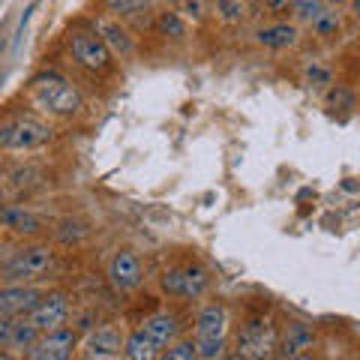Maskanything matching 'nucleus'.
Listing matches in <instances>:
<instances>
[{
    "mask_svg": "<svg viewBox=\"0 0 360 360\" xmlns=\"http://www.w3.org/2000/svg\"><path fill=\"white\" fill-rule=\"evenodd\" d=\"M30 87H33L37 105L54 117H72L84 108V99L78 94V87L58 72H39L30 82Z\"/></svg>",
    "mask_w": 360,
    "mask_h": 360,
    "instance_id": "f257e3e1",
    "label": "nucleus"
},
{
    "mask_svg": "<svg viewBox=\"0 0 360 360\" xmlns=\"http://www.w3.org/2000/svg\"><path fill=\"white\" fill-rule=\"evenodd\" d=\"M225 324H229V315H225L222 303H207V307L198 312V319H195V354L201 360H217L222 354Z\"/></svg>",
    "mask_w": 360,
    "mask_h": 360,
    "instance_id": "f03ea898",
    "label": "nucleus"
},
{
    "mask_svg": "<svg viewBox=\"0 0 360 360\" xmlns=\"http://www.w3.org/2000/svg\"><path fill=\"white\" fill-rule=\"evenodd\" d=\"M54 267V252L49 246H27L0 262V279L6 283H30Z\"/></svg>",
    "mask_w": 360,
    "mask_h": 360,
    "instance_id": "7ed1b4c3",
    "label": "nucleus"
},
{
    "mask_svg": "<svg viewBox=\"0 0 360 360\" xmlns=\"http://www.w3.org/2000/svg\"><path fill=\"white\" fill-rule=\"evenodd\" d=\"M54 139V129L37 117H13L0 123V148L6 150H37Z\"/></svg>",
    "mask_w": 360,
    "mask_h": 360,
    "instance_id": "20e7f679",
    "label": "nucleus"
},
{
    "mask_svg": "<svg viewBox=\"0 0 360 360\" xmlns=\"http://www.w3.org/2000/svg\"><path fill=\"white\" fill-rule=\"evenodd\" d=\"M276 330L267 319H252L246 321L238 333V357L243 360H274L276 354Z\"/></svg>",
    "mask_w": 360,
    "mask_h": 360,
    "instance_id": "39448f33",
    "label": "nucleus"
},
{
    "mask_svg": "<svg viewBox=\"0 0 360 360\" xmlns=\"http://www.w3.org/2000/svg\"><path fill=\"white\" fill-rule=\"evenodd\" d=\"M160 285H162V291H165L168 297L195 300V297H201V295L207 291L210 276H207L205 267L186 264V267H172V270H165L162 279H160Z\"/></svg>",
    "mask_w": 360,
    "mask_h": 360,
    "instance_id": "423d86ee",
    "label": "nucleus"
},
{
    "mask_svg": "<svg viewBox=\"0 0 360 360\" xmlns=\"http://www.w3.org/2000/svg\"><path fill=\"white\" fill-rule=\"evenodd\" d=\"M70 51L72 58L84 66V70L94 72H105L111 70V51L105 49V42L96 37V33H72L70 37Z\"/></svg>",
    "mask_w": 360,
    "mask_h": 360,
    "instance_id": "0eeeda50",
    "label": "nucleus"
},
{
    "mask_svg": "<svg viewBox=\"0 0 360 360\" xmlns=\"http://www.w3.org/2000/svg\"><path fill=\"white\" fill-rule=\"evenodd\" d=\"M66 315H70V300H66V295H60V291H51V295H42V300L25 319L37 328V333H49V330L63 328Z\"/></svg>",
    "mask_w": 360,
    "mask_h": 360,
    "instance_id": "6e6552de",
    "label": "nucleus"
},
{
    "mask_svg": "<svg viewBox=\"0 0 360 360\" xmlns=\"http://www.w3.org/2000/svg\"><path fill=\"white\" fill-rule=\"evenodd\" d=\"M78 345V336L72 330H49V333H39V340L27 348L30 357H60V360H70L72 357V348Z\"/></svg>",
    "mask_w": 360,
    "mask_h": 360,
    "instance_id": "1a4fd4ad",
    "label": "nucleus"
},
{
    "mask_svg": "<svg viewBox=\"0 0 360 360\" xmlns=\"http://www.w3.org/2000/svg\"><path fill=\"white\" fill-rule=\"evenodd\" d=\"M42 300V291L25 285H6L0 288V319H21Z\"/></svg>",
    "mask_w": 360,
    "mask_h": 360,
    "instance_id": "9d476101",
    "label": "nucleus"
},
{
    "mask_svg": "<svg viewBox=\"0 0 360 360\" xmlns=\"http://www.w3.org/2000/svg\"><path fill=\"white\" fill-rule=\"evenodd\" d=\"M108 276H111V283H115L120 291H132V288H139V285L144 283V270H141L139 255L129 252V250L117 252L115 258H111Z\"/></svg>",
    "mask_w": 360,
    "mask_h": 360,
    "instance_id": "9b49d317",
    "label": "nucleus"
},
{
    "mask_svg": "<svg viewBox=\"0 0 360 360\" xmlns=\"http://www.w3.org/2000/svg\"><path fill=\"white\" fill-rule=\"evenodd\" d=\"M39 340L37 328L21 315V319H0V348H27Z\"/></svg>",
    "mask_w": 360,
    "mask_h": 360,
    "instance_id": "f8f14e48",
    "label": "nucleus"
},
{
    "mask_svg": "<svg viewBox=\"0 0 360 360\" xmlns=\"http://www.w3.org/2000/svg\"><path fill=\"white\" fill-rule=\"evenodd\" d=\"M0 229H9L15 234H37V231L45 229V219L37 217L33 210L9 205V207H0Z\"/></svg>",
    "mask_w": 360,
    "mask_h": 360,
    "instance_id": "ddd939ff",
    "label": "nucleus"
},
{
    "mask_svg": "<svg viewBox=\"0 0 360 360\" xmlns=\"http://www.w3.org/2000/svg\"><path fill=\"white\" fill-rule=\"evenodd\" d=\"M96 37L105 42V49L111 54H120V58H129L132 54V39H129V33L123 30L117 21H111V18H96Z\"/></svg>",
    "mask_w": 360,
    "mask_h": 360,
    "instance_id": "4468645a",
    "label": "nucleus"
},
{
    "mask_svg": "<svg viewBox=\"0 0 360 360\" xmlns=\"http://www.w3.org/2000/svg\"><path fill=\"white\" fill-rule=\"evenodd\" d=\"M144 336H150V340L160 345V348H168L172 342H177V336H180V321H177V315H153V319L144 321Z\"/></svg>",
    "mask_w": 360,
    "mask_h": 360,
    "instance_id": "2eb2a0df",
    "label": "nucleus"
},
{
    "mask_svg": "<svg viewBox=\"0 0 360 360\" xmlns=\"http://www.w3.org/2000/svg\"><path fill=\"white\" fill-rule=\"evenodd\" d=\"M312 342H315V330L309 324L295 321V324H288L283 342H276V352H283L285 357H297V354L307 352V348H312Z\"/></svg>",
    "mask_w": 360,
    "mask_h": 360,
    "instance_id": "dca6fc26",
    "label": "nucleus"
},
{
    "mask_svg": "<svg viewBox=\"0 0 360 360\" xmlns=\"http://www.w3.org/2000/svg\"><path fill=\"white\" fill-rule=\"evenodd\" d=\"M120 348H123V336L115 328H99L90 333L84 342V352L90 357H111V354H117Z\"/></svg>",
    "mask_w": 360,
    "mask_h": 360,
    "instance_id": "f3484780",
    "label": "nucleus"
},
{
    "mask_svg": "<svg viewBox=\"0 0 360 360\" xmlns=\"http://www.w3.org/2000/svg\"><path fill=\"white\" fill-rule=\"evenodd\" d=\"M123 354H127V360H156L162 354V348L156 345L150 336H144V330H135L129 333L127 340H123Z\"/></svg>",
    "mask_w": 360,
    "mask_h": 360,
    "instance_id": "a211bd4d",
    "label": "nucleus"
},
{
    "mask_svg": "<svg viewBox=\"0 0 360 360\" xmlns=\"http://www.w3.org/2000/svg\"><path fill=\"white\" fill-rule=\"evenodd\" d=\"M255 37L264 49L279 51V49H288V45L297 42V27L295 25H274V27H262Z\"/></svg>",
    "mask_w": 360,
    "mask_h": 360,
    "instance_id": "6ab92c4d",
    "label": "nucleus"
},
{
    "mask_svg": "<svg viewBox=\"0 0 360 360\" xmlns=\"http://www.w3.org/2000/svg\"><path fill=\"white\" fill-rule=\"evenodd\" d=\"M309 25H312V30L319 33V37L330 39V37H336V33H340V27H342V18H340V13H336V9H328V6H324L321 13L309 21Z\"/></svg>",
    "mask_w": 360,
    "mask_h": 360,
    "instance_id": "aec40b11",
    "label": "nucleus"
},
{
    "mask_svg": "<svg viewBox=\"0 0 360 360\" xmlns=\"http://www.w3.org/2000/svg\"><path fill=\"white\" fill-rule=\"evenodd\" d=\"M156 30L162 33V37H168V39H184L186 37V21L180 18L177 13H160V18H156Z\"/></svg>",
    "mask_w": 360,
    "mask_h": 360,
    "instance_id": "412c9836",
    "label": "nucleus"
},
{
    "mask_svg": "<svg viewBox=\"0 0 360 360\" xmlns=\"http://www.w3.org/2000/svg\"><path fill=\"white\" fill-rule=\"evenodd\" d=\"M108 13L115 15H135V13H144V9H150L153 0H103Z\"/></svg>",
    "mask_w": 360,
    "mask_h": 360,
    "instance_id": "4be33fe9",
    "label": "nucleus"
},
{
    "mask_svg": "<svg viewBox=\"0 0 360 360\" xmlns=\"http://www.w3.org/2000/svg\"><path fill=\"white\" fill-rule=\"evenodd\" d=\"M288 9L295 13L297 21H307V25H309V21L324 9V0H291Z\"/></svg>",
    "mask_w": 360,
    "mask_h": 360,
    "instance_id": "5701e85b",
    "label": "nucleus"
},
{
    "mask_svg": "<svg viewBox=\"0 0 360 360\" xmlns=\"http://www.w3.org/2000/svg\"><path fill=\"white\" fill-rule=\"evenodd\" d=\"M156 360H198L195 354V342H172L165 354H160Z\"/></svg>",
    "mask_w": 360,
    "mask_h": 360,
    "instance_id": "b1692460",
    "label": "nucleus"
},
{
    "mask_svg": "<svg viewBox=\"0 0 360 360\" xmlns=\"http://www.w3.org/2000/svg\"><path fill=\"white\" fill-rule=\"evenodd\" d=\"M328 103H330L333 108H354V94H352V90H348V87L336 84V87H330Z\"/></svg>",
    "mask_w": 360,
    "mask_h": 360,
    "instance_id": "393cba45",
    "label": "nucleus"
},
{
    "mask_svg": "<svg viewBox=\"0 0 360 360\" xmlns=\"http://www.w3.org/2000/svg\"><path fill=\"white\" fill-rule=\"evenodd\" d=\"M307 78L312 84H333V72L324 70V66H309L307 70Z\"/></svg>",
    "mask_w": 360,
    "mask_h": 360,
    "instance_id": "a878e982",
    "label": "nucleus"
},
{
    "mask_svg": "<svg viewBox=\"0 0 360 360\" xmlns=\"http://www.w3.org/2000/svg\"><path fill=\"white\" fill-rule=\"evenodd\" d=\"M262 6L267 9L270 15H283L285 9L291 6V0H262Z\"/></svg>",
    "mask_w": 360,
    "mask_h": 360,
    "instance_id": "bb28decb",
    "label": "nucleus"
},
{
    "mask_svg": "<svg viewBox=\"0 0 360 360\" xmlns=\"http://www.w3.org/2000/svg\"><path fill=\"white\" fill-rule=\"evenodd\" d=\"M186 13H189V15H195V18L205 15V13H201V4H198V0H186Z\"/></svg>",
    "mask_w": 360,
    "mask_h": 360,
    "instance_id": "cd10ccee",
    "label": "nucleus"
},
{
    "mask_svg": "<svg viewBox=\"0 0 360 360\" xmlns=\"http://www.w3.org/2000/svg\"><path fill=\"white\" fill-rule=\"evenodd\" d=\"M288 360H315L309 352H303V354H297V357H288Z\"/></svg>",
    "mask_w": 360,
    "mask_h": 360,
    "instance_id": "c85d7f7f",
    "label": "nucleus"
},
{
    "mask_svg": "<svg viewBox=\"0 0 360 360\" xmlns=\"http://www.w3.org/2000/svg\"><path fill=\"white\" fill-rule=\"evenodd\" d=\"M328 4H333V6H342V4H348V0H328Z\"/></svg>",
    "mask_w": 360,
    "mask_h": 360,
    "instance_id": "c756f323",
    "label": "nucleus"
},
{
    "mask_svg": "<svg viewBox=\"0 0 360 360\" xmlns=\"http://www.w3.org/2000/svg\"><path fill=\"white\" fill-rule=\"evenodd\" d=\"M30 360H60V357H30Z\"/></svg>",
    "mask_w": 360,
    "mask_h": 360,
    "instance_id": "7c9ffc66",
    "label": "nucleus"
},
{
    "mask_svg": "<svg viewBox=\"0 0 360 360\" xmlns=\"http://www.w3.org/2000/svg\"><path fill=\"white\" fill-rule=\"evenodd\" d=\"M0 360H13V357H9L6 352H0Z\"/></svg>",
    "mask_w": 360,
    "mask_h": 360,
    "instance_id": "2f4dec72",
    "label": "nucleus"
},
{
    "mask_svg": "<svg viewBox=\"0 0 360 360\" xmlns=\"http://www.w3.org/2000/svg\"><path fill=\"white\" fill-rule=\"evenodd\" d=\"M217 4H229V0H217Z\"/></svg>",
    "mask_w": 360,
    "mask_h": 360,
    "instance_id": "473e14b6",
    "label": "nucleus"
},
{
    "mask_svg": "<svg viewBox=\"0 0 360 360\" xmlns=\"http://www.w3.org/2000/svg\"><path fill=\"white\" fill-rule=\"evenodd\" d=\"M234 360H243V357H238V354H234Z\"/></svg>",
    "mask_w": 360,
    "mask_h": 360,
    "instance_id": "72a5a7b5",
    "label": "nucleus"
}]
</instances>
